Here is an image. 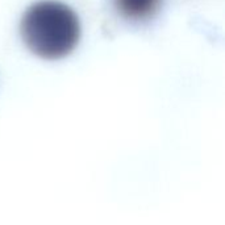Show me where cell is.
Here are the masks:
<instances>
[{
	"instance_id": "obj_1",
	"label": "cell",
	"mask_w": 225,
	"mask_h": 225,
	"mask_svg": "<svg viewBox=\"0 0 225 225\" xmlns=\"http://www.w3.org/2000/svg\"><path fill=\"white\" fill-rule=\"evenodd\" d=\"M20 34L25 46L42 59L67 57L80 39V22L73 8L55 0H41L24 12Z\"/></svg>"
},
{
	"instance_id": "obj_2",
	"label": "cell",
	"mask_w": 225,
	"mask_h": 225,
	"mask_svg": "<svg viewBox=\"0 0 225 225\" xmlns=\"http://www.w3.org/2000/svg\"><path fill=\"white\" fill-rule=\"evenodd\" d=\"M113 4L121 17L129 21L142 22L158 13L162 0H113Z\"/></svg>"
}]
</instances>
